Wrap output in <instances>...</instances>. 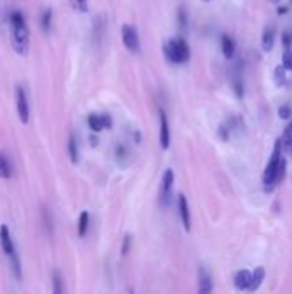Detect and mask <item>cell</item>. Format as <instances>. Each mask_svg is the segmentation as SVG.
<instances>
[{"mask_svg":"<svg viewBox=\"0 0 292 294\" xmlns=\"http://www.w3.org/2000/svg\"><path fill=\"white\" fill-rule=\"evenodd\" d=\"M10 36H12V46L19 55H26L29 50V29L26 19L19 10H14L9 17Z\"/></svg>","mask_w":292,"mask_h":294,"instance_id":"obj_1","label":"cell"},{"mask_svg":"<svg viewBox=\"0 0 292 294\" xmlns=\"http://www.w3.org/2000/svg\"><path fill=\"white\" fill-rule=\"evenodd\" d=\"M282 157H284L282 155V141L277 139V141H275V146H274V152H272V157L267 164V169H265V172H263V184H265V189H267V191H272V189L279 184L277 174H279V165H280Z\"/></svg>","mask_w":292,"mask_h":294,"instance_id":"obj_2","label":"cell"},{"mask_svg":"<svg viewBox=\"0 0 292 294\" xmlns=\"http://www.w3.org/2000/svg\"><path fill=\"white\" fill-rule=\"evenodd\" d=\"M163 53H165L167 60L172 62V64H184L191 57L189 45L184 38H172V40L165 41Z\"/></svg>","mask_w":292,"mask_h":294,"instance_id":"obj_3","label":"cell"},{"mask_svg":"<svg viewBox=\"0 0 292 294\" xmlns=\"http://www.w3.org/2000/svg\"><path fill=\"white\" fill-rule=\"evenodd\" d=\"M15 108H17L19 119L22 124L29 122V102L28 96H26L24 90L21 86H15Z\"/></svg>","mask_w":292,"mask_h":294,"instance_id":"obj_4","label":"cell"},{"mask_svg":"<svg viewBox=\"0 0 292 294\" xmlns=\"http://www.w3.org/2000/svg\"><path fill=\"white\" fill-rule=\"evenodd\" d=\"M122 43L129 52H139V36L138 31L134 26L131 24H124L122 26Z\"/></svg>","mask_w":292,"mask_h":294,"instance_id":"obj_5","label":"cell"},{"mask_svg":"<svg viewBox=\"0 0 292 294\" xmlns=\"http://www.w3.org/2000/svg\"><path fill=\"white\" fill-rule=\"evenodd\" d=\"M88 126L93 133H100V131H103V129H110L112 117L108 114H89Z\"/></svg>","mask_w":292,"mask_h":294,"instance_id":"obj_6","label":"cell"},{"mask_svg":"<svg viewBox=\"0 0 292 294\" xmlns=\"http://www.w3.org/2000/svg\"><path fill=\"white\" fill-rule=\"evenodd\" d=\"M174 186V170L167 169L162 177V188H160V203L167 205L170 201V193H172Z\"/></svg>","mask_w":292,"mask_h":294,"instance_id":"obj_7","label":"cell"},{"mask_svg":"<svg viewBox=\"0 0 292 294\" xmlns=\"http://www.w3.org/2000/svg\"><path fill=\"white\" fill-rule=\"evenodd\" d=\"M160 146L162 150H169L170 146V126L167 114L160 108Z\"/></svg>","mask_w":292,"mask_h":294,"instance_id":"obj_8","label":"cell"},{"mask_svg":"<svg viewBox=\"0 0 292 294\" xmlns=\"http://www.w3.org/2000/svg\"><path fill=\"white\" fill-rule=\"evenodd\" d=\"M0 246H2L3 253H5L7 257H9V255H12L15 251L12 238H10V232H9V227H7L5 224H2V226H0Z\"/></svg>","mask_w":292,"mask_h":294,"instance_id":"obj_9","label":"cell"},{"mask_svg":"<svg viewBox=\"0 0 292 294\" xmlns=\"http://www.w3.org/2000/svg\"><path fill=\"white\" fill-rule=\"evenodd\" d=\"M179 215H181L184 229L189 232L191 231V212H189L188 198H186L184 195H179Z\"/></svg>","mask_w":292,"mask_h":294,"instance_id":"obj_10","label":"cell"},{"mask_svg":"<svg viewBox=\"0 0 292 294\" xmlns=\"http://www.w3.org/2000/svg\"><path fill=\"white\" fill-rule=\"evenodd\" d=\"M249 284H251V272L249 270H239L234 277V286H236L239 291H248Z\"/></svg>","mask_w":292,"mask_h":294,"instance_id":"obj_11","label":"cell"},{"mask_svg":"<svg viewBox=\"0 0 292 294\" xmlns=\"http://www.w3.org/2000/svg\"><path fill=\"white\" fill-rule=\"evenodd\" d=\"M14 176V167L10 158L3 152H0V177L2 179H10Z\"/></svg>","mask_w":292,"mask_h":294,"instance_id":"obj_12","label":"cell"},{"mask_svg":"<svg viewBox=\"0 0 292 294\" xmlns=\"http://www.w3.org/2000/svg\"><path fill=\"white\" fill-rule=\"evenodd\" d=\"M198 276H200V288H198V293H200V294H208V293H212V289H213L212 277H210V274L206 272L203 267L200 269Z\"/></svg>","mask_w":292,"mask_h":294,"instance_id":"obj_13","label":"cell"},{"mask_svg":"<svg viewBox=\"0 0 292 294\" xmlns=\"http://www.w3.org/2000/svg\"><path fill=\"white\" fill-rule=\"evenodd\" d=\"M263 279H265V269H263V267H256L255 272H251V284H249L248 291L255 293L256 289H260Z\"/></svg>","mask_w":292,"mask_h":294,"instance_id":"obj_14","label":"cell"},{"mask_svg":"<svg viewBox=\"0 0 292 294\" xmlns=\"http://www.w3.org/2000/svg\"><path fill=\"white\" fill-rule=\"evenodd\" d=\"M222 52H224L225 59H232L234 53H236V41L229 34L222 36Z\"/></svg>","mask_w":292,"mask_h":294,"instance_id":"obj_15","label":"cell"},{"mask_svg":"<svg viewBox=\"0 0 292 294\" xmlns=\"http://www.w3.org/2000/svg\"><path fill=\"white\" fill-rule=\"evenodd\" d=\"M274 41H275L274 28H265L263 36H262V48L265 52H270V50L274 48Z\"/></svg>","mask_w":292,"mask_h":294,"instance_id":"obj_16","label":"cell"},{"mask_svg":"<svg viewBox=\"0 0 292 294\" xmlns=\"http://www.w3.org/2000/svg\"><path fill=\"white\" fill-rule=\"evenodd\" d=\"M88 226H89V214L86 210L81 212L79 215V226H77V234H79V238H84L88 232Z\"/></svg>","mask_w":292,"mask_h":294,"instance_id":"obj_17","label":"cell"},{"mask_svg":"<svg viewBox=\"0 0 292 294\" xmlns=\"http://www.w3.org/2000/svg\"><path fill=\"white\" fill-rule=\"evenodd\" d=\"M52 284H53V293L55 294H62L65 291L64 289V281H62V274L58 272V270H53L52 274Z\"/></svg>","mask_w":292,"mask_h":294,"instance_id":"obj_18","label":"cell"},{"mask_svg":"<svg viewBox=\"0 0 292 294\" xmlns=\"http://www.w3.org/2000/svg\"><path fill=\"white\" fill-rule=\"evenodd\" d=\"M280 141H282V148H284V150L289 148V145L292 143V121L286 126V129H284V133H282V138H280Z\"/></svg>","mask_w":292,"mask_h":294,"instance_id":"obj_19","label":"cell"},{"mask_svg":"<svg viewBox=\"0 0 292 294\" xmlns=\"http://www.w3.org/2000/svg\"><path fill=\"white\" fill-rule=\"evenodd\" d=\"M274 81H275V84H277V86H284V84H286V69H284L282 64L275 67V71H274Z\"/></svg>","mask_w":292,"mask_h":294,"instance_id":"obj_20","label":"cell"},{"mask_svg":"<svg viewBox=\"0 0 292 294\" xmlns=\"http://www.w3.org/2000/svg\"><path fill=\"white\" fill-rule=\"evenodd\" d=\"M9 258H10V263H12V272H14V276L15 279H21V262H19V257L15 255V251L12 255H9Z\"/></svg>","mask_w":292,"mask_h":294,"instance_id":"obj_21","label":"cell"},{"mask_svg":"<svg viewBox=\"0 0 292 294\" xmlns=\"http://www.w3.org/2000/svg\"><path fill=\"white\" fill-rule=\"evenodd\" d=\"M282 65L286 71H292V50L286 48L282 53Z\"/></svg>","mask_w":292,"mask_h":294,"instance_id":"obj_22","label":"cell"},{"mask_svg":"<svg viewBox=\"0 0 292 294\" xmlns=\"http://www.w3.org/2000/svg\"><path fill=\"white\" fill-rule=\"evenodd\" d=\"M50 24H52V9L48 7L41 14V28H43V31H50Z\"/></svg>","mask_w":292,"mask_h":294,"instance_id":"obj_23","label":"cell"},{"mask_svg":"<svg viewBox=\"0 0 292 294\" xmlns=\"http://www.w3.org/2000/svg\"><path fill=\"white\" fill-rule=\"evenodd\" d=\"M69 157H71L72 164H77V143L74 136H71V139H69Z\"/></svg>","mask_w":292,"mask_h":294,"instance_id":"obj_24","label":"cell"},{"mask_svg":"<svg viewBox=\"0 0 292 294\" xmlns=\"http://www.w3.org/2000/svg\"><path fill=\"white\" fill-rule=\"evenodd\" d=\"M71 5L77 12H88V0H71Z\"/></svg>","mask_w":292,"mask_h":294,"instance_id":"obj_25","label":"cell"},{"mask_svg":"<svg viewBox=\"0 0 292 294\" xmlns=\"http://www.w3.org/2000/svg\"><path fill=\"white\" fill-rule=\"evenodd\" d=\"M291 45H292V29H286L282 33V46H284V50L291 48Z\"/></svg>","mask_w":292,"mask_h":294,"instance_id":"obj_26","label":"cell"},{"mask_svg":"<svg viewBox=\"0 0 292 294\" xmlns=\"http://www.w3.org/2000/svg\"><path fill=\"white\" fill-rule=\"evenodd\" d=\"M129 248H131V236L126 234L124 236V241H122V250H120V255L126 257V255L129 253Z\"/></svg>","mask_w":292,"mask_h":294,"instance_id":"obj_27","label":"cell"},{"mask_svg":"<svg viewBox=\"0 0 292 294\" xmlns=\"http://www.w3.org/2000/svg\"><path fill=\"white\" fill-rule=\"evenodd\" d=\"M279 117L280 119H289L291 117V107L289 105H282L279 108Z\"/></svg>","mask_w":292,"mask_h":294,"instance_id":"obj_28","label":"cell"},{"mask_svg":"<svg viewBox=\"0 0 292 294\" xmlns=\"http://www.w3.org/2000/svg\"><path fill=\"white\" fill-rule=\"evenodd\" d=\"M179 22H181L182 29L186 28V10L184 9H179Z\"/></svg>","mask_w":292,"mask_h":294,"instance_id":"obj_29","label":"cell"},{"mask_svg":"<svg viewBox=\"0 0 292 294\" xmlns=\"http://www.w3.org/2000/svg\"><path fill=\"white\" fill-rule=\"evenodd\" d=\"M234 90H236V93H237V96H239V98H243V95H244L243 84H241V83H236V84H234Z\"/></svg>","mask_w":292,"mask_h":294,"instance_id":"obj_30","label":"cell"},{"mask_svg":"<svg viewBox=\"0 0 292 294\" xmlns=\"http://www.w3.org/2000/svg\"><path fill=\"white\" fill-rule=\"evenodd\" d=\"M287 10H289L287 7H279V9H277V14H279V15H284V14H287Z\"/></svg>","mask_w":292,"mask_h":294,"instance_id":"obj_31","label":"cell"},{"mask_svg":"<svg viewBox=\"0 0 292 294\" xmlns=\"http://www.w3.org/2000/svg\"><path fill=\"white\" fill-rule=\"evenodd\" d=\"M286 152H287V153H289V155H291V157H292V143H291V145H289V148H287V150H286Z\"/></svg>","mask_w":292,"mask_h":294,"instance_id":"obj_32","label":"cell"},{"mask_svg":"<svg viewBox=\"0 0 292 294\" xmlns=\"http://www.w3.org/2000/svg\"><path fill=\"white\" fill-rule=\"evenodd\" d=\"M272 2H274V3H279V2H280V0H272Z\"/></svg>","mask_w":292,"mask_h":294,"instance_id":"obj_33","label":"cell"},{"mask_svg":"<svg viewBox=\"0 0 292 294\" xmlns=\"http://www.w3.org/2000/svg\"><path fill=\"white\" fill-rule=\"evenodd\" d=\"M205 2H208V0H205Z\"/></svg>","mask_w":292,"mask_h":294,"instance_id":"obj_34","label":"cell"},{"mask_svg":"<svg viewBox=\"0 0 292 294\" xmlns=\"http://www.w3.org/2000/svg\"><path fill=\"white\" fill-rule=\"evenodd\" d=\"M291 3H292V0H291Z\"/></svg>","mask_w":292,"mask_h":294,"instance_id":"obj_35","label":"cell"}]
</instances>
